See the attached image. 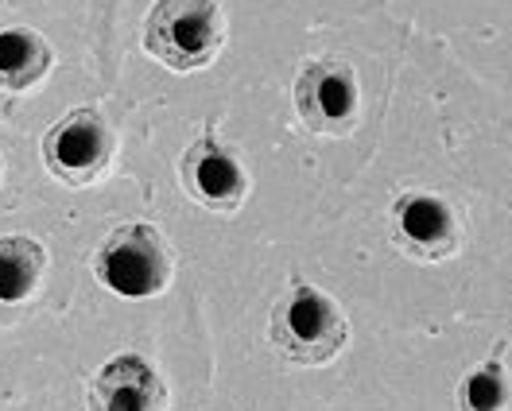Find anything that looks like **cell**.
Instances as JSON below:
<instances>
[{"mask_svg": "<svg viewBox=\"0 0 512 411\" xmlns=\"http://www.w3.org/2000/svg\"><path fill=\"white\" fill-rule=\"evenodd\" d=\"M167 384L156 365L140 353H121L97 369L86 411H163Z\"/></svg>", "mask_w": 512, "mask_h": 411, "instance_id": "ba28073f", "label": "cell"}, {"mask_svg": "<svg viewBox=\"0 0 512 411\" xmlns=\"http://www.w3.org/2000/svg\"><path fill=\"white\" fill-rule=\"evenodd\" d=\"M350 338V322L342 307L319 287L295 280L291 291L272 311V346L295 365H326Z\"/></svg>", "mask_w": 512, "mask_h": 411, "instance_id": "6da1fadb", "label": "cell"}, {"mask_svg": "<svg viewBox=\"0 0 512 411\" xmlns=\"http://www.w3.org/2000/svg\"><path fill=\"white\" fill-rule=\"evenodd\" d=\"M225 43V20L222 8L210 0H160L148 12L144 24V47L156 55L163 66L191 74L214 63V55Z\"/></svg>", "mask_w": 512, "mask_h": 411, "instance_id": "3957f363", "label": "cell"}, {"mask_svg": "<svg viewBox=\"0 0 512 411\" xmlns=\"http://www.w3.org/2000/svg\"><path fill=\"white\" fill-rule=\"evenodd\" d=\"M55 66V51L35 28H4L0 35V82L8 94H24Z\"/></svg>", "mask_w": 512, "mask_h": 411, "instance_id": "9c48e42d", "label": "cell"}, {"mask_svg": "<svg viewBox=\"0 0 512 411\" xmlns=\"http://www.w3.org/2000/svg\"><path fill=\"white\" fill-rule=\"evenodd\" d=\"M392 237L416 260H447L458 249V218L431 190H408L392 202Z\"/></svg>", "mask_w": 512, "mask_h": 411, "instance_id": "8992f818", "label": "cell"}, {"mask_svg": "<svg viewBox=\"0 0 512 411\" xmlns=\"http://www.w3.org/2000/svg\"><path fill=\"white\" fill-rule=\"evenodd\" d=\"M183 187L198 206L233 214V210H241V202L249 194V175H245L241 159L206 132L183 152Z\"/></svg>", "mask_w": 512, "mask_h": 411, "instance_id": "52a82bcc", "label": "cell"}, {"mask_svg": "<svg viewBox=\"0 0 512 411\" xmlns=\"http://www.w3.org/2000/svg\"><path fill=\"white\" fill-rule=\"evenodd\" d=\"M94 272L109 291L125 299H152L175 276V249L156 225L128 222L97 245Z\"/></svg>", "mask_w": 512, "mask_h": 411, "instance_id": "7a4b0ae2", "label": "cell"}, {"mask_svg": "<svg viewBox=\"0 0 512 411\" xmlns=\"http://www.w3.org/2000/svg\"><path fill=\"white\" fill-rule=\"evenodd\" d=\"M458 411H512V380L501 365V353H493L485 365L462 377Z\"/></svg>", "mask_w": 512, "mask_h": 411, "instance_id": "8fae6325", "label": "cell"}, {"mask_svg": "<svg viewBox=\"0 0 512 411\" xmlns=\"http://www.w3.org/2000/svg\"><path fill=\"white\" fill-rule=\"evenodd\" d=\"M117 152L113 128L101 121L97 109H70L43 136V163L66 187H86L109 167Z\"/></svg>", "mask_w": 512, "mask_h": 411, "instance_id": "277c9868", "label": "cell"}, {"mask_svg": "<svg viewBox=\"0 0 512 411\" xmlns=\"http://www.w3.org/2000/svg\"><path fill=\"white\" fill-rule=\"evenodd\" d=\"M295 109L319 136H346L361 117L357 70L346 59H315L295 78Z\"/></svg>", "mask_w": 512, "mask_h": 411, "instance_id": "5b68a950", "label": "cell"}, {"mask_svg": "<svg viewBox=\"0 0 512 411\" xmlns=\"http://www.w3.org/2000/svg\"><path fill=\"white\" fill-rule=\"evenodd\" d=\"M43 272H47V249L39 241L20 237V233H8L0 241V295H4V303L28 299L43 280Z\"/></svg>", "mask_w": 512, "mask_h": 411, "instance_id": "30bf717a", "label": "cell"}]
</instances>
